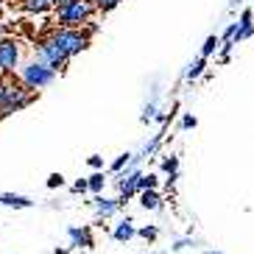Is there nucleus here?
Listing matches in <instances>:
<instances>
[{"mask_svg":"<svg viewBox=\"0 0 254 254\" xmlns=\"http://www.w3.org/2000/svg\"><path fill=\"white\" fill-rule=\"evenodd\" d=\"M56 254H70V249H56Z\"/></svg>","mask_w":254,"mask_h":254,"instance_id":"nucleus-32","label":"nucleus"},{"mask_svg":"<svg viewBox=\"0 0 254 254\" xmlns=\"http://www.w3.org/2000/svg\"><path fill=\"white\" fill-rule=\"evenodd\" d=\"M157 187H159L157 173H140V179H137V193H140V190H157Z\"/></svg>","mask_w":254,"mask_h":254,"instance_id":"nucleus-17","label":"nucleus"},{"mask_svg":"<svg viewBox=\"0 0 254 254\" xmlns=\"http://www.w3.org/2000/svg\"><path fill=\"white\" fill-rule=\"evenodd\" d=\"M20 62H23V48H20V42H17L14 37H0V73H17V67H20Z\"/></svg>","mask_w":254,"mask_h":254,"instance_id":"nucleus-5","label":"nucleus"},{"mask_svg":"<svg viewBox=\"0 0 254 254\" xmlns=\"http://www.w3.org/2000/svg\"><path fill=\"white\" fill-rule=\"evenodd\" d=\"M53 11H56V23L62 28H84L95 17L92 0H59Z\"/></svg>","mask_w":254,"mask_h":254,"instance_id":"nucleus-1","label":"nucleus"},{"mask_svg":"<svg viewBox=\"0 0 254 254\" xmlns=\"http://www.w3.org/2000/svg\"><path fill=\"white\" fill-rule=\"evenodd\" d=\"M92 207H95V215H98V221H106V218H112L115 212L120 209L115 198H104L101 193L95 195V201H92Z\"/></svg>","mask_w":254,"mask_h":254,"instance_id":"nucleus-11","label":"nucleus"},{"mask_svg":"<svg viewBox=\"0 0 254 254\" xmlns=\"http://www.w3.org/2000/svg\"><path fill=\"white\" fill-rule=\"evenodd\" d=\"M157 112H159V109H157V101H148V104L142 106L140 120H142V123H148V120H154V118H157Z\"/></svg>","mask_w":254,"mask_h":254,"instance_id":"nucleus-23","label":"nucleus"},{"mask_svg":"<svg viewBox=\"0 0 254 254\" xmlns=\"http://www.w3.org/2000/svg\"><path fill=\"white\" fill-rule=\"evenodd\" d=\"M73 193H87V179H78L73 185Z\"/></svg>","mask_w":254,"mask_h":254,"instance_id":"nucleus-29","label":"nucleus"},{"mask_svg":"<svg viewBox=\"0 0 254 254\" xmlns=\"http://www.w3.org/2000/svg\"><path fill=\"white\" fill-rule=\"evenodd\" d=\"M218 48H221V37H218V34H209V37L204 39V45H201V56L209 59L212 53H218Z\"/></svg>","mask_w":254,"mask_h":254,"instance_id":"nucleus-18","label":"nucleus"},{"mask_svg":"<svg viewBox=\"0 0 254 254\" xmlns=\"http://www.w3.org/2000/svg\"><path fill=\"white\" fill-rule=\"evenodd\" d=\"M6 34H8V25L3 23V20H0V37H6Z\"/></svg>","mask_w":254,"mask_h":254,"instance_id":"nucleus-30","label":"nucleus"},{"mask_svg":"<svg viewBox=\"0 0 254 254\" xmlns=\"http://www.w3.org/2000/svg\"><path fill=\"white\" fill-rule=\"evenodd\" d=\"M87 165H90L92 171H104V157H98V154H92V157L87 159Z\"/></svg>","mask_w":254,"mask_h":254,"instance_id":"nucleus-27","label":"nucleus"},{"mask_svg":"<svg viewBox=\"0 0 254 254\" xmlns=\"http://www.w3.org/2000/svg\"><path fill=\"white\" fill-rule=\"evenodd\" d=\"M154 254H165V252H154Z\"/></svg>","mask_w":254,"mask_h":254,"instance_id":"nucleus-36","label":"nucleus"},{"mask_svg":"<svg viewBox=\"0 0 254 254\" xmlns=\"http://www.w3.org/2000/svg\"><path fill=\"white\" fill-rule=\"evenodd\" d=\"M137 198H140V207L142 209H162V195H159V190H140L137 193Z\"/></svg>","mask_w":254,"mask_h":254,"instance_id":"nucleus-13","label":"nucleus"},{"mask_svg":"<svg viewBox=\"0 0 254 254\" xmlns=\"http://www.w3.org/2000/svg\"><path fill=\"white\" fill-rule=\"evenodd\" d=\"M187 246H193V238H182V240H176L171 246V252H182V249H187Z\"/></svg>","mask_w":254,"mask_h":254,"instance_id":"nucleus-28","label":"nucleus"},{"mask_svg":"<svg viewBox=\"0 0 254 254\" xmlns=\"http://www.w3.org/2000/svg\"><path fill=\"white\" fill-rule=\"evenodd\" d=\"M62 185H64V176H62V173H51V176H48V187H51V190H59Z\"/></svg>","mask_w":254,"mask_h":254,"instance_id":"nucleus-24","label":"nucleus"},{"mask_svg":"<svg viewBox=\"0 0 254 254\" xmlns=\"http://www.w3.org/2000/svg\"><path fill=\"white\" fill-rule=\"evenodd\" d=\"M37 59H42L48 67H53L56 73L70 64V56L64 51H59V48L53 45L48 37H39V42H37Z\"/></svg>","mask_w":254,"mask_h":254,"instance_id":"nucleus-6","label":"nucleus"},{"mask_svg":"<svg viewBox=\"0 0 254 254\" xmlns=\"http://www.w3.org/2000/svg\"><path fill=\"white\" fill-rule=\"evenodd\" d=\"M42 37H48V39L53 42V45L59 48V51L67 53L70 59L87 51V48H90V39H92L84 28H62V25L51 28L48 34H42Z\"/></svg>","mask_w":254,"mask_h":254,"instance_id":"nucleus-3","label":"nucleus"},{"mask_svg":"<svg viewBox=\"0 0 254 254\" xmlns=\"http://www.w3.org/2000/svg\"><path fill=\"white\" fill-rule=\"evenodd\" d=\"M140 168H123V171H118V190L120 195L115 198L118 201V207H126L131 198L137 195V179H140Z\"/></svg>","mask_w":254,"mask_h":254,"instance_id":"nucleus-7","label":"nucleus"},{"mask_svg":"<svg viewBox=\"0 0 254 254\" xmlns=\"http://www.w3.org/2000/svg\"><path fill=\"white\" fill-rule=\"evenodd\" d=\"M162 137H165V131H159V134H154V140H151L148 145H145V148L140 151V154H142V159H148L151 154H157V148L162 145Z\"/></svg>","mask_w":254,"mask_h":254,"instance_id":"nucleus-20","label":"nucleus"},{"mask_svg":"<svg viewBox=\"0 0 254 254\" xmlns=\"http://www.w3.org/2000/svg\"><path fill=\"white\" fill-rule=\"evenodd\" d=\"M104 187H106V173L104 171H95L90 176V179H87V190H90V193H104Z\"/></svg>","mask_w":254,"mask_h":254,"instance_id":"nucleus-16","label":"nucleus"},{"mask_svg":"<svg viewBox=\"0 0 254 254\" xmlns=\"http://www.w3.org/2000/svg\"><path fill=\"white\" fill-rule=\"evenodd\" d=\"M0 120H3V118H0Z\"/></svg>","mask_w":254,"mask_h":254,"instance_id":"nucleus-38","label":"nucleus"},{"mask_svg":"<svg viewBox=\"0 0 254 254\" xmlns=\"http://www.w3.org/2000/svg\"><path fill=\"white\" fill-rule=\"evenodd\" d=\"M128 157H131V154H120V157H118V159H115V162H112V173L123 171V168H126V165H128Z\"/></svg>","mask_w":254,"mask_h":254,"instance_id":"nucleus-25","label":"nucleus"},{"mask_svg":"<svg viewBox=\"0 0 254 254\" xmlns=\"http://www.w3.org/2000/svg\"><path fill=\"white\" fill-rule=\"evenodd\" d=\"M56 3H59V0H20V3H17V8H20V11H25V14H48V11H53V8H56Z\"/></svg>","mask_w":254,"mask_h":254,"instance_id":"nucleus-10","label":"nucleus"},{"mask_svg":"<svg viewBox=\"0 0 254 254\" xmlns=\"http://www.w3.org/2000/svg\"><path fill=\"white\" fill-rule=\"evenodd\" d=\"M67 238H70V246H73V249H92V246H95L90 226H70Z\"/></svg>","mask_w":254,"mask_h":254,"instance_id":"nucleus-9","label":"nucleus"},{"mask_svg":"<svg viewBox=\"0 0 254 254\" xmlns=\"http://www.w3.org/2000/svg\"><path fill=\"white\" fill-rule=\"evenodd\" d=\"M17 73H20V84L23 87H28V90L39 92V90H45V87H51L53 81H56V70L48 67L42 59H28L25 64H20L17 67Z\"/></svg>","mask_w":254,"mask_h":254,"instance_id":"nucleus-4","label":"nucleus"},{"mask_svg":"<svg viewBox=\"0 0 254 254\" xmlns=\"http://www.w3.org/2000/svg\"><path fill=\"white\" fill-rule=\"evenodd\" d=\"M0 204L3 207H11V209H25L34 201H31L28 195H20V193H0Z\"/></svg>","mask_w":254,"mask_h":254,"instance_id":"nucleus-14","label":"nucleus"},{"mask_svg":"<svg viewBox=\"0 0 254 254\" xmlns=\"http://www.w3.org/2000/svg\"><path fill=\"white\" fill-rule=\"evenodd\" d=\"M162 173H179V157L176 154L162 159Z\"/></svg>","mask_w":254,"mask_h":254,"instance_id":"nucleus-22","label":"nucleus"},{"mask_svg":"<svg viewBox=\"0 0 254 254\" xmlns=\"http://www.w3.org/2000/svg\"><path fill=\"white\" fill-rule=\"evenodd\" d=\"M3 3H8V0H0V6H3Z\"/></svg>","mask_w":254,"mask_h":254,"instance_id":"nucleus-35","label":"nucleus"},{"mask_svg":"<svg viewBox=\"0 0 254 254\" xmlns=\"http://www.w3.org/2000/svg\"><path fill=\"white\" fill-rule=\"evenodd\" d=\"M0 87H3V81H0Z\"/></svg>","mask_w":254,"mask_h":254,"instance_id":"nucleus-37","label":"nucleus"},{"mask_svg":"<svg viewBox=\"0 0 254 254\" xmlns=\"http://www.w3.org/2000/svg\"><path fill=\"white\" fill-rule=\"evenodd\" d=\"M120 3H123V0H92L95 11H101V14H109V11H115Z\"/></svg>","mask_w":254,"mask_h":254,"instance_id":"nucleus-19","label":"nucleus"},{"mask_svg":"<svg viewBox=\"0 0 254 254\" xmlns=\"http://www.w3.org/2000/svg\"><path fill=\"white\" fill-rule=\"evenodd\" d=\"M252 34H254V8H243V11H240V20H238V28H235L232 42L238 45V42L249 39Z\"/></svg>","mask_w":254,"mask_h":254,"instance_id":"nucleus-8","label":"nucleus"},{"mask_svg":"<svg viewBox=\"0 0 254 254\" xmlns=\"http://www.w3.org/2000/svg\"><path fill=\"white\" fill-rule=\"evenodd\" d=\"M240 3H243V0H229V8H238Z\"/></svg>","mask_w":254,"mask_h":254,"instance_id":"nucleus-31","label":"nucleus"},{"mask_svg":"<svg viewBox=\"0 0 254 254\" xmlns=\"http://www.w3.org/2000/svg\"><path fill=\"white\" fill-rule=\"evenodd\" d=\"M37 101V92L23 87L20 81H3L0 87V118H8L14 112H23L25 106H31Z\"/></svg>","mask_w":254,"mask_h":254,"instance_id":"nucleus-2","label":"nucleus"},{"mask_svg":"<svg viewBox=\"0 0 254 254\" xmlns=\"http://www.w3.org/2000/svg\"><path fill=\"white\" fill-rule=\"evenodd\" d=\"M137 235H140L145 243H154V240L159 238V229H157L154 224H148V226H142V229H137Z\"/></svg>","mask_w":254,"mask_h":254,"instance_id":"nucleus-21","label":"nucleus"},{"mask_svg":"<svg viewBox=\"0 0 254 254\" xmlns=\"http://www.w3.org/2000/svg\"><path fill=\"white\" fill-rule=\"evenodd\" d=\"M134 235H137V229H134V221H131L128 215L123 218V221H120V224L112 229V238L118 240V243H128V240L134 238Z\"/></svg>","mask_w":254,"mask_h":254,"instance_id":"nucleus-12","label":"nucleus"},{"mask_svg":"<svg viewBox=\"0 0 254 254\" xmlns=\"http://www.w3.org/2000/svg\"><path fill=\"white\" fill-rule=\"evenodd\" d=\"M204 70H207V59H204V56L193 59L190 64H187V70H185V81H195V78H201Z\"/></svg>","mask_w":254,"mask_h":254,"instance_id":"nucleus-15","label":"nucleus"},{"mask_svg":"<svg viewBox=\"0 0 254 254\" xmlns=\"http://www.w3.org/2000/svg\"><path fill=\"white\" fill-rule=\"evenodd\" d=\"M0 20H3V6H0Z\"/></svg>","mask_w":254,"mask_h":254,"instance_id":"nucleus-33","label":"nucleus"},{"mask_svg":"<svg viewBox=\"0 0 254 254\" xmlns=\"http://www.w3.org/2000/svg\"><path fill=\"white\" fill-rule=\"evenodd\" d=\"M207 254H221V252H207Z\"/></svg>","mask_w":254,"mask_h":254,"instance_id":"nucleus-34","label":"nucleus"},{"mask_svg":"<svg viewBox=\"0 0 254 254\" xmlns=\"http://www.w3.org/2000/svg\"><path fill=\"white\" fill-rule=\"evenodd\" d=\"M179 126L185 128V131H190V128H195V126H198V120H195V115H185Z\"/></svg>","mask_w":254,"mask_h":254,"instance_id":"nucleus-26","label":"nucleus"}]
</instances>
